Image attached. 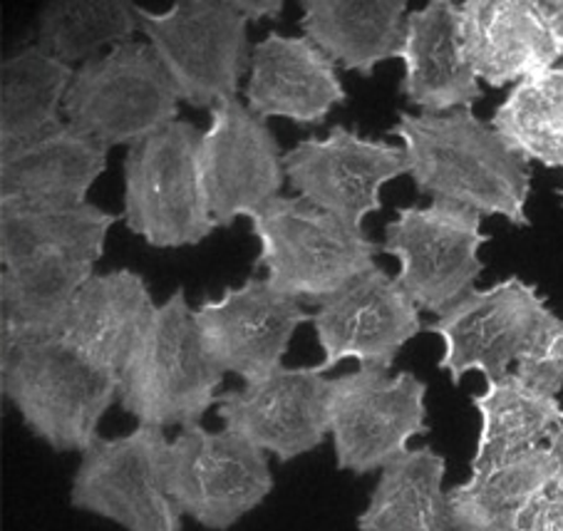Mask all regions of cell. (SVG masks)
I'll list each match as a JSON object with an SVG mask.
<instances>
[{
  "instance_id": "6da1fadb",
  "label": "cell",
  "mask_w": 563,
  "mask_h": 531,
  "mask_svg": "<svg viewBox=\"0 0 563 531\" xmlns=\"http://www.w3.org/2000/svg\"><path fill=\"white\" fill-rule=\"evenodd\" d=\"M390 134L402 142L407 174L420 195L474 209L482 217H501L517 229L531 226V162L472 110H402Z\"/></svg>"
},
{
  "instance_id": "7a4b0ae2",
  "label": "cell",
  "mask_w": 563,
  "mask_h": 531,
  "mask_svg": "<svg viewBox=\"0 0 563 531\" xmlns=\"http://www.w3.org/2000/svg\"><path fill=\"white\" fill-rule=\"evenodd\" d=\"M223 370L203 345L197 311L179 286L154 306L120 375V408L137 424L187 428L217 408Z\"/></svg>"
},
{
  "instance_id": "3957f363",
  "label": "cell",
  "mask_w": 563,
  "mask_h": 531,
  "mask_svg": "<svg viewBox=\"0 0 563 531\" xmlns=\"http://www.w3.org/2000/svg\"><path fill=\"white\" fill-rule=\"evenodd\" d=\"M0 392L35 440L82 452L120 395V375L87 361L60 338L0 353Z\"/></svg>"
},
{
  "instance_id": "277c9868",
  "label": "cell",
  "mask_w": 563,
  "mask_h": 531,
  "mask_svg": "<svg viewBox=\"0 0 563 531\" xmlns=\"http://www.w3.org/2000/svg\"><path fill=\"white\" fill-rule=\"evenodd\" d=\"M258 239L256 268L296 301L320 303L373 272L383 246L300 197H276L249 217Z\"/></svg>"
},
{
  "instance_id": "5b68a950",
  "label": "cell",
  "mask_w": 563,
  "mask_h": 531,
  "mask_svg": "<svg viewBox=\"0 0 563 531\" xmlns=\"http://www.w3.org/2000/svg\"><path fill=\"white\" fill-rule=\"evenodd\" d=\"M201 134L177 120L124 154L122 221L152 248L197 246L219 229L203 191Z\"/></svg>"
},
{
  "instance_id": "8992f818",
  "label": "cell",
  "mask_w": 563,
  "mask_h": 531,
  "mask_svg": "<svg viewBox=\"0 0 563 531\" xmlns=\"http://www.w3.org/2000/svg\"><path fill=\"white\" fill-rule=\"evenodd\" d=\"M179 92L150 43L114 45L75 70L63 114L102 147H134L179 120Z\"/></svg>"
},
{
  "instance_id": "52a82bcc",
  "label": "cell",
  "mask_w": 563,
  "mask_h": 531,
  "mask_svg": "<svg viewBox=\"0 0 563 531\" xmlns=\"http://www.w3.org/2000/svg\"><path fill=\"white\" fill-rule=\"evenodd\" d=\"M140 31L189 108L236 98L254 47L234 0H179L164 13L140 5Z\"/></svg>"
},
{
  "instance_id": "ba28073f",
  "label": "cell",
  "mask_w": 563,
  "mask_h": 531,
  "mask_svg": "<svg viewBox=\"0 0 563 531\" xmlns=\"http://www.w3.org/2000/svg\"><path fill=\"white\" fill-rule=\"evenodd\" d=\"M169 440L162 428L137 424L120 438H97L70 482V507L124 531H184L169 489Z\"/></svg>"
},
{
  "instance_id": "9c48e42d",
  "label": "cell",
  "mask_w": 563,
  "mask_h": 531,
  "mask_svg": "<svg viewBox=\"0 0 563 531\" xmlns=\"http://www.w3.org/2000/svg\"><path fill=\"white\" fill-rule=\"evenodd\" d=\"M328 434L338 469L355 477L380 472L410 450L412 438L430 434L427 383L412 370L375 365L330 378Z\"/></svg>"
},
{
  "instance_id": "30bf717a",
  "label": "cell",
  "mask_w": 563,
  "mask_h": 531,
  "mask_svg": "<svg viewBox=\"0 0 563 531\" xmlns=\"http://www.w3.org/2000/svg\"><path fill=\"white\" fill-rule=\"evenodd\" d=\"M559 318L537 286L509 276L489 288H474L424 331L442 341L444 353L437 368L450 375L452 385H460L467 373H482L489 383L511 373V365Z\"/></svg>"
},
{
  "instance_id": "8fae6325",
  "label": "cell",
  "mask_w": 563,
  "mask_h": 531,
  "mask_svg": "<svg viewBox=\"0 0 563 531\" xmlns=\"http://www.w3.org/2000/svg\"><path fill=\"white\" fill-rule=\"evenodd\" d=\"M479 211L434 199L402 207L385 224L383 251L397 258V281L424 313L440 316L477 288L484 274L482 246L492 239Z\"/></svg>"
},
{
  "instance_id": "7c38bea8",
  "label": "cell",
  "mask_w": 563,
  "mask_h": 531,
  "mask_svg": "<svg viewBox=\"0 0 563 531\" xmlns=\"http://www.w3.org/2000/svg\"><path fill=\"white\" fill-rule=\"evenodd\" d=\"M169 489L184 517L209 531H229L276 487L264 450L231 430L187 424L169 442Z\"/></svg>"
},
{
  "instance_id": "4fadbf2b",
  "label": "cell",
  "mask_w": 563,
  "mask_h": 531,
  "mask_svg": "<svg viewBox=\"0 0 563 531\" xmlns=\"http://www.w3.org/2000/svg\"><path fill=\"white\" fill-rule=\"evenodd\" d=\"M402 174V144L367 140L345 124H333L325 137L300 140L286 152L290 189L353 229H363L365 217L383 209L380 189Z\"/></svg>"
},
{
  "instance_id": "5bb4252c",
  "label": "cell",
  "mask_w": 563,
  "mask_h": 531,
  "mask_svg": "<svg viewBox=\"0 0 563 531\" xmlns=\"http://www.w3.org/2000/svg\"><path fill=\"white\" fill-rule=\"evenodd\" d=\"M211 122L199 144L201 179L211 217L219 229L251 217L280 197L286 185V152L268 120L239 98L221 100L209 110Z\"/></svg>"
},
{
  "instance_id": "9a60e30c",
  "label": "cell",
  "mask_w": 563,
  "mask_h": 531,
  "mask_svg": "<svg viewBox=\"0 0 563 531\" xmlns=\"http://www.w3.org/2000/svg\"><path fill=\"white\" fill-rule=\"evenodd\" d=\"M420 313L400 281L375 266L310 313V325L323 351L318 368L328 373L338 363L357 361L390 370L402 347L424 331Z\"/></svg>"
},
{
  "instance_id": "2e32d148",
  "label": "cell",
  "mask_w": 563,
  "mask_h": 531,
  "mask_svg": "<svg viewBox=\"0 0 563 531\" xmlns=\"http://www.w3.org/2000/svg\"><path fill=\"white\" fill-rule=\"evenodd\" d=\"M194 311L213 363L244 383L280 368L296 331L310 323L300 301L256 276L223 288L221 298H203Z\"/></svg>"
},
{
  "instance_id": "e0dca14e",
  "label": "cell",
  "mask_w": 563,
  "mask_h": 531,
  "mask_svg": "<svg viewBox=\"0 0 563 531\" xmlns=\"http://www.w3.org/2000/svg\"><path fill=\"white\" fill-rule=\"evenodd\" d=\"M328 383L318 365H280L266 378L219 395L217 414L223 428L286 465L325 442Z\"/></svg>"
},
{
  "instance_id": "ac0fdd59",
  "label": "cell",
  "mask_w": 563,
  "mask_h": 531,
  "mask_svg": "<svg viewBox=\"0 0 563 531\" xmlns=\"http://www.w3.org/2000/svg\"><path fill=\"white\" fill-rule=\"evenodd\" d=\"M460 27L472 70L489 87L519 85L563 60V33L541 0H464Z\"/></svg>"
},
{
  "instance_id": "d6986e66",
  "label": "cell",
  "mask_w": 563,
  "mask_h": 531,
  "mask_svg": "<svg viewBox=\"0 0 563 531\" xmlns=\"http://www.w3.org/2000/svg\"><path fill=\"white\" fill-rule=\"evenodd\" d=\"M246 104L258 118L323 124L347 92L335 63L306 35L271 31L251 51Z\"/></svg>"
},
{
  "instance_id": "ffe728a7",
  "label": "cell",
  "mask_w": 563,
  "mask_h": 531,
  "mask_svg": "<svg viewBox=\"0 0 563 531\" xmlns=\"http://www.w3.org/2000/svg\"><path fill=\"white\" fill-rule=\"evenodd\" d=\"M400 95L422 114L472 110L484 98L464 53L460 3L430 0L407 15Z\"/></svg>"
},
{
  "instance_id": "44dd1931",
  "label": "cell",
  "mask_w": 563,
  "mask_h": 531,
  "mask_svg": "<svg viewBox=\"0 0 563 531\" xmlns=\"http://www.w3.org/2000/svg\"><path fill=\"white\" fill-rule=\"evenodd\" d=\"M154 306L142 274L130 268L95 274L75 296L57 338L100 368L122 375Z\"/></svg>"
},
{
  "instance_id": "7402d4cb",
  "label": "cell",
  "mask_w": 563,
  "mask_h": 531,
  "mask_svg": "<svg viewBox=\"0 0 563 531\" xmlns=\"http://www.w3.org/2000/svg\"><path fill=\"white\" fill-rule=\"evenodd\" d=\"M95 276V261L41 256L0 274V353L53 341L80 288Z\"/></svg>"
},
{
  "instance_id": "603a6c76",
  "label": "cell",
  "mask_w": 563,
  "mask_h": 531,
  "mask_svg": "<svg viewBox=\"0 0 563 531\" xmlns=\"http://www.w3.org/2000/svg\"><path fill=\"white\" fill-rule=\"evenodd\" d=\"M107 147L63 122L11 154H0V201L80 204L107 169Z\"/></svg>"
},
{
  "instance_id": "cb8c5ba5",
  "label": "cell",
  "mask_w": 563,
  "mask_h": 531,
  "mask_svg": "<svg viewBox=\"0 0 563 531\" xmlns=\"http://www.w3.org/2000/svg\"><path fill=\"white\" fill-rule=\"evenodd\" d=\"M300 27L330 60L371 77L375 67L402 55L405 0H300Z\"/></svg>"
},
{
  "instance_id": "d4e9b609",
  "label": "cell",
  "mask_w": 563,
  "mask_h": 531,
  "mask_svg": "<svg viewBox=\"0 0 563 531\" xmlns=\"http://www.w3.org/2000/svg\"><path fill=\"white\" fill-rule=\"evenodd\" d=\"M122 214L90 201H0V264L3 268L41 256L100 261L110 229Z\"/></svg>"
},
{
  "instance_id": "484cf974",
  "label": "cell",
  "mask_w": 563,
  "mask_h": 531,
  "mask_svg": "<svg viewBox=\"0 0 563 531\" xmlns=\"http://www.w3.org/2000/svg\"><path fill=\"white\" fill-rule=\"evenodd\" d=\"M553 487L547 445L494 465L470 469V479L446 489L457 531H519L521 519Z\"/></svg>"
},
{
  "instance_id": "4316f807",
  "label": "cell",
  "mask_w": 563,
  "mask_h": 531,
  "mask_svg": "<svg viewBox=\"0 0 563 531\" xmlns=\"http://www.w3.org/2000/svg\"><path fill=\"white\" fill-rule=\"evenodd\" d=\"M446 460L434 447H410L377 475L357 531H457L444 489Z\"/></svg>"
},
{
  "instance_id": "83f0119b",
  "label": "cell",
  "mask_w": 563,
  "mask_h": 531,
  "mask_svg": "<svg viewBox=\"0 0 563 531\" xmlns=\"http://www.w3.org/2000/svg\"><path fill=\"white\" fill-rule=\"evenodd\" d=\"M73 65L41 45H21L0 63V154L25 147L63 124Z\"/></svg>"
},
{
  "instance_id": "f1b7e54d",
  "label": "cell",
  "mask_w": 563,
  "mask_h": 531,
  "mask_svg": "<svg viewBox=\"0 0 563 531\" xmlns=\"http://www.w3.org/2000/svg\"><path fill=\"white\" fill-rule=\"evenodd\" d=\"M472 408L479 412V438L470 469L547 445L563 418L559 395L533 388L517 373L489 380L487 390L472 395Z\"/></svg>"
},
{
  "instance_id": "f546056e",
  "label": "cell",
  "mask_w": 563,
  "mask_h": 531,
  "mask_svg": "<svg viewBox=\"0 0 563 531\" xmlns=\"http://www.w3.org/2000/svg\"><path fill=\"white\" fill-rule=\"evenodd\" d=\"M140 31L132 0H51L35 15V45L67 65L90 63Z\"/></svg>"
},
{
  "instance_id": "4dcf8cb0",
  "label": "cell",
  "mask_w": 563,
  "mask_h": 531,
  "mask_svg": "<svg viewBox=\"0 0 563 531\" xmlns=\"http://www.w3.org/2000/svg\"><path fill=\"white\" fill-rule=\"evenodd\" d=\"M489 124L527 162L563 169V63L514 85Z\"/></svg>"
},
{
  "instance_id": "1f68e13d",
  "label": "cell",
  "mask_w": 563,
  "mask_h": 531,
  "mask_svg": "<svg viewBox=\"0 0 563 531\" xmlns=\"http://www.w3.org/2000/svg\"><path fill=\"white\" fill-rule=\"evenodd\" d=\"M517 375L549 395L563 390V318L551 323L531 351L517 363Z\"/></svg>"
},
{
  "instance_id": "d6a6232c",
  "label": "cell",
  "mask_w": 563,
  "mask_h": 531,
  "mask_svg": "<svg viewBox=\"0 0 563 531\" xmlns=\"http://www.w3.org/2000/svg\"><path fill=\"white\" fill-rule=\"evenodd\" d=\"M519 531H563V491L551 487L537 499V505L521 519Z\"/></svg>"
},
{
  "instance_id": "836d02e7",
  "label": "cell",
  "mask_w": 563,
  "mask_h": 531,
  "mask_svg": "<svg viewBox=\"0 0 563 531\" xmlns=\"http://www.w3.org/2000/svg\"><path fill=\"white\" fill-rule=\"evenodd\" d=\"M234 5L249 18V23L258 21H278L280 13L286 11L284 0H234Z\"/></svg>"
},
{
  "instance_id": "e575fe53",
  "label": "cell",
  "mask_w": 563,
  "mask_h": 531,
  "mask_svg": "<svg viewBox=\"0 0 563 531\" xmlns=\"http://www.w3.org/2000/svg\"><path fill=\"white\" fill-rule=\"evenodd\" d=\"M547 450H549V457L553 465V487L563 491V418L556 424V430L551 432Z\"/></svg>"
},
{
  "instance_id": "d590c367",
  "label": "cell",
  "mask_w": 563,
  "mask_h": 531,
  "mask_svg": "<svg viewBox=\"0 0 563 531\" xmlns=\"http://www.w3.org/2000/svg\"><path fill=\"white\" fill-rule=\"evenodd\" d=\"M541 8L551 18V23L559 27V33H563V0H541Z\"/></svg>"
},
{
  "instance_id": "8d00e7d4",
  "label": "cell",
  "mask_w": 563,
  "mask_h": 531,
  "mask_svg": "<svg viewBox=\"0 0 563 531\" xmlns=\"http://www.w3.org/2000/svg\"><path fill=\"white\" fill-rule=\"evenodd\" d=\"M556 195L561 197V204H563V187H561V189H556Z\"/></svg>"
}]
</instances>
